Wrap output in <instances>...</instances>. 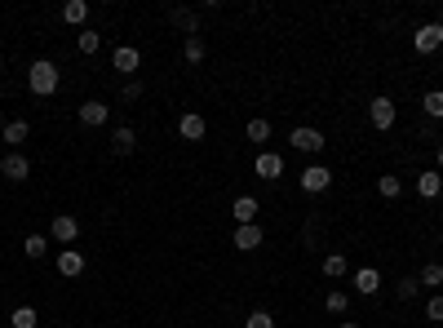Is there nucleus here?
<instances>
[{
	"label": "nucleus",
	"mask_w": 443,
	"mask_h": 328,
	"mask_svg": "<svg viewBox=\"0 0 443 328\" xmlns=\"http://www.w3.org/2000/svg\"><path fill=\"white\" fill-rule=\"evenodd\" d=\"M27 89L36 93V98H49V93L58 89V67H54V62H49V58L31 62V67H27Z\"/></svg>",
	"instance_id": "obj_1"
},
{
	"label": "nucleus",
	"mask_w": 443,
	"mask_h": 328,
	"mask_svg": "<svg viewBox=\"0 0 443 328\" xmlns=\"http://www.w3.org/2000/svg\"><path fill=\"white\" fill-rule=\"evenodd\" d=\"M413 49H417V54H435V49H443V23H425V27H417Z\"/></svg>",
	"instance_id": "obj_2"
},
{
	"label": "nucleus",
	"mask_w": 443,
	"mask_h": 328,
	"mask_svg": "<svg viewBox=\"0 0 443 328\" xmlns=\"http://www.w3.org/2000/svg\"><path fill=\"white\" fill-rule=\"evenodd\" d=\"M0 173H5L9 182H27V177H31V160L18 156V151H9L5 160H0Z\"/></svg>",
	"instance_id": "obj_3"
},
{
	"label": "nucleus",
	"mask_w": 443,
	"mask_h": 328,
	"mask_svg": "<svg viewBox=\"0 0 443 328\" xmlns=\"http://www.w3.org/2000/svg\"><path fill=\"white\" fill-rule=\"evenodd\" d=\"M333 187V173L324 169V164H310V169L302 173V191H310V195H319V191H328Z\"/></svg>",
	"instance_id": "obj_4"
},
{
	"label": "nucleus",
	"mask_w": 443,
	"mask_h": 328,
	"mask_svg": "<svg viewBox=\"0 0 443 328\" xmlns=\"http://www.w3.org/2000/svg\"><path fill=\"white\" fill-rule=\"evenodd\" d=\"M350 284H355L359 298H372V293L382 288V275H377V266H359V271L350 275Z\"/></svg>",
	"instance_id": "obj_5"
},
{
	"label": "nucleus",
	"mask_w": 443,
	"mask_h": 328,
	"mask_svg": "<svg viewBox=\"0 0 443 328\" xmlns=\"http://www.w3.org/2000/svg\"><path fill=\"white\" fill-rule=\"evenodd\" d=\"M368 116H372L377 129H390L399 111H395V102H390V98H372V102H368Z\"/></svg>",
	"instance_id": "obj_6"
},
{
	"label": "nucleus",
	"mask_w": 443,
	"mask_h": 328,
	"mask_svg": "<svg viewBox=\"0 0 443 328\" xmlns=\"http://www.w3.org/2000/svg\"><path fill=\"white\" fill-rule=\"evenodd\" d=\"M297 151H306V156H315V151H324V134L319 129H293V138H288Z\"/></svg>",
	"instance_id": "obj_7"
},
{
	"label": "nucleus",
	"mask_w": 443,
	"mask_h": 328,
	"mask_svg": "<svg viewBox=\"0 0 443 328\" xmlns=\"http://www.w3.org/2000/svg\"><path fill=\"white\" fill-rule=\"evenodd\" d=\"M204 116H200V111H182V120H177V134H182L187 142H200L204 138Z\"/></svg>",
	"instance_id": "obj_8"
},
{
	"label": "nucleus",
	"mask_w": 443,
	"mask_h": 328,
	"mask_svg": "<svg viewBox=\"0 0 443 328\" xmlns=\"http://www.w3.org/2000/svg\"><path fill=\"white\" fill-rule=\"evenodd\" d=\"M49 231H54V240H62V244H76V240H80V222L71 218V213H58Z\"/></svg>",
	"instance_id": "obj_9"
},
{
	"label": "nucleus",
	"mask_w": 443,
	"mask_h": 328,
	"mask_svg": "<svg viewBox=\"0 0 443 328\" xmlns=\"http://www.w3.org/2000/svg\"><path fill=\"white\" fill-rule=\"evenodd\" d=\"M80 271H85V253H80V249H62V253H58V275L76 280Z\"/></svg>",
	"instance_id": "obj_10"
},
{
	"label": "nucleus",
	"mask_w": 443,
	"mask_h": 328,
	"mask_svg": "<svg viewBox=\"0 0 443 328\" xmlns=\"http://www.w3.org/2000/svg\"><path fill=\"white\" fill-rule=\"evenodd\" d=\"M107 120H111V111H107V102H98V98H93V102H85V107H80V124L98 129V124H107Z\"/></svg>",
	"instance_id": "obj_11"
},
{
	"label": "nucleus",
	"mask_w": 443,
	"mask_h": 328,
	"mask_svg": "<svg viewBox=\"0 0 443 328\" xmlns=\"http://www.w3.org/2000/svg\"><path fill=\"white\" fill-rule=\"evenodd\" d=\"M231 213H235V222H240V226H253L261 209H257V200H253V195H240V200L231 204Z\"/></svg>",
	"instance_id": "obj_12"
},
{
	"label": "nucleus",
	"mask_w": 443,
	"mask_h": 328,
	"mask_svg": "<svg viewBox=\"0 0 443 328\" xmlns=\"http://www.w3.org/2000/svg\"><path fill=\"white\" fill-rule=\"evenodd\" d=\"M280 173H284V160L275 156V151H261V156H257V177H266V182H275Z\"/></svg>",
	"instance_id": "obj_13"
},
{
	"label": "nucleus",
	"mask_w": 443,
	"mask_h": 328,
	"mask_svg": "<svg viewBox=\"0 0 443 328\" xmlns=\"http://www.w3.org/2000/svg\"><path fill=\"white\" fill-rule=\"evenodd\" d=\"M235 249H244V253L261 249V226H257V222H253V226H235Z\"/></svg>",
	"instance_id": "obj_14"
},
{
	"label": "nucleus",
	"mask_w": 443,
	"mask_h": 328,
	"mask_svg": "<svg viewBox=\"0 0 443 328\" xmlns=\"http://www.w3.org/2000/svg\"><path fill=\"white\" fill-rule=\"evenodd\" d=\"M324 275H328V280H346V275H350L346 253H328V257H324Z\"/></svg>",
	"instance_id": "obj_15"
},
{
	"label": "nucleus",
	"mask_w": 443,
	"mask_h": 328,
	"mask_svg": "<svg viewBox=\"0 0 443 328\" xmlns=\"http://www.w3.org/2000/svg\"><path fill=\"white\" fill-rule=\"evenodd\" d=\"M138 67H142V54H138V49H129V45H120L116 49V71L129 76V71H138Z\"/></svg>",
	"instance_id": "obj_16"
},
{
	"label": "nucleus",
	"mask_w": 443,
	"mask_h": 328,
	"mask_svg": "<svg viewBox=\"0 0 443 328\" xmlns=\"http://www.w3.org/2000/svg\"><path fill=\"white\" fill-rule=\"evenodd\" d=\"M62 18H67L71 27H85V18H89V0H67V5H62Z\"/></svg>",
	"instance_id": "obj_17"
},
{
	"label": "nucleus",
	"mask_w": 443,
	"mask_h": 328,
	"mask_svg": "<svg viewBox=\"0 0 443 328\" xmlns=\"http://www.w3.org/2000/svg\"><path fill=\"white\" fill-rule=\"evenodd\" d=\"M417 191L425 195V200H435V195L443 191V177H439L435 169H430V173H417Z\"/></svg>",
	"instance_id": "obj_18"
},
{
	"label": "nucleus",
	"mask_w": 443,
	"mask_h": 328,
	"mask_svg": "<svg viewBox=\"0 0 443 328\" xmlns=\"http://www.w3.org/2000/svg\"><path fill=\"white\" fill-rule=\"evenodd\" d=\"M173 23L187 31V36H200V13L195 9H173Z\"/></svg>",
	"instance_id": "obj_19"
},
{
	"label": "nucleus",
	"mask_w": 443,
	"mask_h": 328,
	"mask_svg": "<svg viewBox=\"0 0 443 328\" xmlns=\"http://www.w3.org/2000/svg\"><path fill=\"white\" fill-rule=\"evenodd\" d=\"M134 146H138V134H134V129H116V138H111V151H116V156H129Z\"/></svg>",
	"instance_id": "obj_20"
},
{
	"label": "nucleus",
	"mask_w": 443,
	"mask_h": 328,
	"mask_svg": "<svg viewBox=\"0 0 443 328\" xmlns=\"http://www.w3.org/2000/svg\"><path fill=\"white\" fill-rule=\"evenodd\" d=\"M9 324H13V328H36L40 315H36V306H18V310L9 315Z\"/></svg>",
	"instance_id": "obj_21"
},
{
	"label": "nucleus",
	"mask_w": 443,
	"mask_h": 328,
	"mask_svg": "<svg viewBox=\"0 0 443 328\" xmlns=\"http://www.w3.org/2000/svg\"><path fill=\"white\" fill-rule=\"evenodd\" d=\"M324 306H328V315H346V306H350V298L341 288H328V298H324Z\"/></svg>",
	"instance_id": "obj_22"
},
{
	"label": "nucleus",
	"mask_w": 443,
	"mask_h": 328,
	"mask_svg": "<svg viewBox=\"0 0 443 328\" xmlns=\"http://www.w3.org/2000/svg\"><path fill=\"white\" fill-rule=\"evenodd\" d=\"M27 134H31V124H27V120H9V124H5V142H9V146L27 142Z\"/></svg>",
	"instance_id": "obj_23"
},
{
	"label": "nucleus",
	"mask_w": 443,
	"mask_h": 328,
	"mask_svg": "<svg viewBox=\"0 0 443 328\" xmlns=\"http://www.w3.org/2000/svg\"><path fill=\"white\" fill-rule=\"evenodd\" d=\"M377 191H382L386 200H399V195H403V182H399L395 173H386V177H377Z\"/></svg>",
	"instance_id": "obj_24"
},
{
	"label": "nucleus",
	"mask_w": 443,
	"mask_h": 328,
	"mask_svg": "<svg viewBox=\"0 0 443 328\" xmlns=\"http://www.w3.org/2000/svg\"><path fill=\"white\" fill-rule=\"evenodd\" d=\"M421 107H425V116H435V120H443V89H430L421 98Z\"/></svg>",
	"instance_id": "obj_25"
},
{
	"label": "nucleus",
	"mask_w": 443,
	"mask_h": 328,
	"mask_svg": "<svg viewBox=\"0 0 443 328\" xmlns=\"http://www.w3.org/2000/svg\"><path fill=\"white\" fill-rule=\"evenodd\" d=\"M182 58H187V62H204V40H200V36H187V40H182Z\"/></svg>",
	"instance_id": "obj_26"
},
{
	"label": "nucleus",
	"mask_w": 443,
	"mask_h": 328,
	"mask_svg": "<svg viewBox=\"0 0 443 328\" xmlns=\"http://www.w3.org/2000/svg\"><path fill=\"white\" fill-rule=\"evenodd\" d=\"M244 134H249V142H266V138H271V124L257 116V120H249V129H244Z\"/></svg>",
	"instance_id": "obj_27"
},
{
	"label": "nucleus",
	"mask_w": 443,
	"mask_h": 328,
	"mask_svg": "<svg viewBox=\"0 0 443 328\" xmlns=\"http://www.w3.org/2000/svg\"><path fill=\"white\" fill-rule=\"evenodd\" d=\"M102 49V36L98 31H80V54H98Z\"/></svg>",
	"instance_id": "obj_28"
},
{
	"label": "nucleus",
	"mask_w": 443,
	"mask_h": 328,
	"mask_svg": "<svg viewBox=\"0 0 443 328\" xmlns=\"http://www.w3.org/2000/svg\"><path fill=\"white\" fill-rule=\"evenodd\" d=\"M23 253L27 257H45V235H27L23 240Z\"/></svg>",
	"instance_id": "obj_29"
},
{
	"label": "nucleus",
	"mask_w": 443,
	"mask_h": 328,
	"mask_svg": "<svg viewBox=\"0 0 443 328\" xmlns=\"http://www.w3.org/2000/svg\"><path fill=\"white\" fill-rule=\"evenodd\" d=\"M421 284H430V288H439V284H443V266H435V262H430V266H425V271H421Z\"/></svg>",
	"instance_id": "obj_30"
},
{
	"label": "nucleus",
	"mask_w": 443,
	"mask_h": 328,
	"mask_svg": "<svg viewBox=\"0 0 443 328\" xmlns=\"http://www.w3.org/2000/svg\"><path fill=\"white\" fill-rule=\"evenodd\" d=\"M244 328H275V320L266 315V310H253V315L244 320Z\"/></svg>",
	"instance_id": "obj_31"
},
{
	"label": "nucleus",
	"mask_w": 443,
	"mask_h": 328,
	"mask_svg": "<svg viewBox=\"0 0 443 328\" xmlns=\"http://www.w3.org/2000/svg\"><path fill=\"white\" fill-rule=\"evenodd\" d=\"M425 320H435V324L443 320V298H439V293H435L430 302H425Z\"/></svg>",
	"instance_id": "obj_32"
},
{
	"label": "nucleus",
	"mask_w": 443,
	"mask_h": 328,
	"mask_svg": "<svg viewBox=\"0 0 443 328\" xmlns=\"http://www.w3.org/2000/svg\"><path fill=\"white\" fill-rule=\"evenodd\" d=\"M417 288H421V280H399V298H403V302H413V298H417Z\"/></svg>",
	"instance_id": "obj_33"
},
{
	"label": "nucleus",
	"mask_w": 443,
	"mask_h": 328,
	"mask_svg": "<svg viewBox=\"0 0 443 328\" xmlns=\"http://www.w3.org/2000/svg\"><path fill=\"white\" fill-rule=\"evenodd\" d=\"M138 98H142V85H138V80H129V85H124V102H138Z\"/></svg>",
	"instance_id": "obj_34"
},
{
	"label": "nucleus",
	"mask_w": 443,
	"mask_h": 328,
	"mask_svg": "<svg viewBox=\"0 0 443 328\" xmlns=\"http://www.w3.org/2000/svg\"><path fill=\"white\" fill-rule=\"evenodd\" d=\"M435 160H439V169H443V142H439V156H435Z\"/></svg>",
	"instance_id": "obj_35"
},
{
	"label": "nucleus",
	"mask_w": 443,
	"mask_h": 328,
	"mask_svg": "<svg viewBox=\"0 0 443 328\" xmlns=\"http://www.w3.org/2000/svg\"><path fill=\"white\" fill-rule=\"evenodd\" d=\"M337 328H359V324H350V320H346V324H337Z\"/></svg>",
	"instance_id": "obj_36"
}]
</instances>
